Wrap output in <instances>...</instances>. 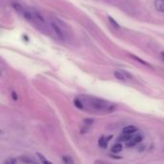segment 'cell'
<instances>
[{
  "mask_svg": "<svg viewBox=\"0 0 164 164\" xmlns=\"http://www.w3.org/2000/svg\"><path fill=\"white\" fill-rule=\"evenodd\" d=\"M108 21H110V24H112V26H113V27H114V28H116V29H120V25H119V24H118V23H117V22H116V21H115V20H114V19H113L112 16H108Z\"/></svg>",
  "mask_w": 164,
  "mask_h": 164,
  "instance_id": "obj_14",
  "label": "cell"
},
{
  "mask_svg": "<svg viewBox=\"0 0 164 164\" xmlns=\"http://www.w3.org/2000/svg\"><path fill=\"white\" fill-rule=\"evenodd\" d=\"M160 56H161V59H162V60H163V62H164V52H161Z\"/></svg>",
  "mask_w": 164,
  "mask_h": 164,
  "instance_id": "obj_19",
  "label": "cell"
},
{
  "mask_svg": "<svg viewBox=\"0 0 164 164\" xmlns=\"http://www.w3.org/2000/svg\"><path fill=\"white\" fill-rule=\"evenodd\" d=\"M37 157L39 158V160L41 161L42 163H45V164H46V163H48V164H51V161L47 160L46 158H45L44 156L41 155V154H39V153H37Z\"/></svg>",
  "mask_w": 164,
  "mask_h": 164,
  "instance_id": "obj_15",
  "label": "cell"
},
{
  "mask_svg": "<svg viewBox=\"0 0 164 164\" xmlns=\"http://www.w3.org/2000/svg\"><path fill=\"white\" fill-rule=\"evenodd\" d=\"M122 149H123L122 144H121L120 142H118V143H116V144H114L112 147V152L113 154H117V153H120L121 151H122Z\"/></svg>",
  "mask_w": 164,
  "mask_h": 164,
  "instance_id": "obj_9",
  "label": "cell"
},
{
  "mask_svg": "<svg viewBox=\"0 0 164 164\" xmlns=\"http://www.w3.org/2000/svg\"><path fill=\"white\" fill-rule=\"evenodd\" d=\"M19 160L20 161H22V162H27V163H36L37 161L35 160V159H33V158H31L30 156H27V155H21L19 157Z\"/></svg>",
  "mask_w": 164,
  "mask_h": 164,
  "instance_id": "obj_11",
  "label": "cell"
},
{
  "mask_svg": "<svg viewBox=\"0 0 164 164\" xmlns=\"http://www.w3.org/2000/svg\"><path fill=\"white\" fill-rule=\"evenodd\" d=\"M83 103L85 107L87 105L89 108L99 112H112L115 108V106L110 102L95 97H85V101Z\"/></svg>",
  "mask_w": 164,
  "mask_h": 164,
  "instance_id": "obj_1",
  "label": "cell"
},
{
  "mask_svg": "<svg viewBox=\"0 0 164 164\" xmlns=\"http://www.w3.org/2000/svg\"><path fill=\"white\" fill-rule=\"evenodd\" d=\"M112 138V136H110V137H105V136H102V137L100 138L99 141H98V145L100 146L101 148L103 149H106L108 147V140Z\"/></svg>",
  "mask_w": 164,
  "mask_h": 164,
  "instance_id": "obj_6",
  "label": "cell"
},
{
  "mask_svg": "<svg viewBox=\"0 0 164 164\" xmlns=\"http://www.w3.org/2000/svg\"><path fill=\"white\" fill-rule=\"evenodd\" d=\"M62 160H64V162L65 163H74V161H73V159L70 156L68 155H64L62 156Z\"/></svg>",
  "mask_w": 164,
  "mask_h": 164,
  "instance_id": "obj_16",
  "label": "cell"
},
{
  "mask_svg": "<svg viewBox=\"0 0 164 164\" xmlns=\"http://www.w3.org/2000/svg\"><path fill=\"white\" fill-rule=\"evenodd\" d=\"M141 141H142V135L136 134V135H133L132 137L126 142V144H127V147H134L138 143H140Z\"/></svg>",
  "mask_w": 164,
  "mask_h": 164,
  "instance_id": "obj_3",
  "label": "cell"
},
{
  "mask_svg": "<svg viewBox=\"0 0 164 164\" xmlns=\"http://www.w3.org/2000/svg\"><path fill=\"white\" fill-rule=\"evenodd\" d=\"M136 131H137V129H136V127H134V126H127V127L123 129L122 132L129 133H134Z\"/></svg>",
  "mask_w": 164,
  "mask_h": 164,
  "instance_id": "obj_12",
  "label": "cell"
},
{
  "mask_svg": "<svg viewBox=\"0 0 164 164\" xmlns=\"http://www.w3.org/2000/svg\"><path fill=\"white\" fill-rule=\"evenodd\" d=\"M17 162V160L16 159V158H10V159H7V160H5L4 161V163L5 164H14V163H16Z\"/></svg>",
  "mask_w": 164,
  "mask_h": 164,
  "instance_id": "obj_17",
  "label": "cell"
},
{
  "mask_svg": "<svg viewBox=\"0 0 164 164\" xmlns=\"http://www.w3.org/2000/svg\"><path fill=\"white\" fill-rule=\"evenodd\" d=\"M113 76L119 81H126L127 78H132V76L126 71H114Z\"/></svg>",
  "mask_w": 164,
  "mask_h": 164,
  "instance_id": "obj_4",
  "label": "cell"
},
{
  "mask_svg": "<svg viewBox=\"0 0 164 164\" xmlns=\"http://www.w3.org/2000/svg\"><path fill=\"white\" fill-rule=\"evenodd\" d=\"M93 122H94V121H93L92 119H85L84 121V126H83V129H82V133H87L88 129H89L92 126Z\"/></svg>",
  "mask_w": 164,
  "mask_h": 164,
  "instance_id": "obj_8",
  "label": "cell"
},
{
  "mask_svg": "<svg viewBox=\"0 0 164 164\" xmlns=\"http://www.w3.org/2000/svg\"><path fill=\"white\" fill-rule=\"evenodd\" d=\"M133 135V133H129L122 132V133H121L120 136L118 137V141H119V142H127V141L130 139Z\"/></svg>",
  "mask_w": 164,
  "mask_h": 164,
  "instance_id": "obj_5",
  "label": "cell"
},
{
  "mask_svg": "<svg viewBox=\"0 0 164 164\" xmlns=\"http://www.w3.org/2000/svg\"><path fill=\"white\" fill-rule=\"evenodd\" d=\"M74 105H75V107L78 108H80V110H83V108H85L83 101H81V100L79 99V98H77V99H75V100H74Z\"/></svg>",
  "mask_w": 164,
  "mask_h": 164,
  "instance_id": "obj_13",
  "label": "cell"
},
{
  "mask_svg": "<svg viewBox=\"0 0 164 164\" xmlns=\"http://www.w3.org/2000/svg\"><path fill=\"white\" fill-rule=\"evenodd\" d=\"M51 27H52L53 31L55 32V34H56V36L59 37L60 39H62V40L65 39V34H64V30H62V26H60L57 22L52 21L51 22Z\"/></svg>",
  "mask_w": 164,
  "mask_h": 164,
  "instance_id": "obj_2",
  "label": "cell"
},
{
  "mask_svg": "<svg viewBox=\"0 0 164 164\" xmlns=\"http://www.w3.org/2000/svg\"><path fill=\"white\" fill-rule=\"evenodd\" d=\"M12 99H14V101L17 100V94H16V92H12Z\"/></svg>",
  "mask_w": 164,
  "mask_h": 164,
  "instance_id": "obj_18",
  "label": "cell"
},
{
  "mask_svg": "<svg viewBox=\"0 0 164 164\" xmlns=\"http://www.w3.org/2000/svg\"><path fill=\"white\" fill-rule=\"evenodd\" d=\"M155 8L157 12H164V0H155Z\"/></svg>",
  "mask_w": 164,
  "mask_h": 164,
  "instance_id": "obj_7",
  "label": "cell"
},
{
  "mask_svg": "<svg viewBox=\"0 0 164 164\" xmlns=\"http://www.w3.org/2000/svg\"><path fill=\"white\" fill-rule=\"evenodd\" d=\"M130 57L132 58V59H133V60H136V62H140L141 64H143V65H146V66H149V67H151V65L149 64L147 62H145V60H141L140 58H138L137 56H135V55H133V54H131V55H130Z\"/></svg>",
  "mask_w": 164,
  "mask_h": 164,
  "instance_id": "obj_10",
  "label": "cell"
}]
</instances>
